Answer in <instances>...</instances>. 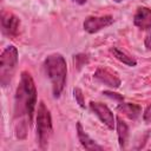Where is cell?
<instances>
[{
    "instance_id": "cell-1",
    "label": "cell",
    "mask_w": 151,
    "mask_h": 151,
    "mask_svg": "<svg viewBox=\"0 0 151 151\" xmlns=\"http://www.w3.org/2000/svg\"><path fill=\"white\" fill-rule=\"evenodd\" d=\"M37 104V88L32 76L24 71L21 72L20 83L15 91L14 98V118L15 132L18 138H25L27 126H31L34 109Z\"/></svg>"
},
{
    "instance_id": "cell-2",
    "label": "cell",
    "mask_w": 151,
    "mask_h": 151,
    "mask_svg": "<svg viewBox=\"0 0 151 151\" xmlns=\"http://www.w3.org/2000/svg\"><path fill=\"white\" fill-rule=\"evenodd\" d=\"M46 74L52 84L53 96L58 98L65 86L66 83V74H67V65L65 58L59 53L50 54L44 63Z\"/></svg>"
},
{
    "instance_id": "cell-3",
    "label": "cell",
    "mask_w": 151,
    "mask_h": 151,
    "mask_svg": "<svg viewBox=\"0 0 151 151\" xmlns=\"http://www.w3.org/2000/svg\"><path fill=\"white\" fill-rule=\"evenodd\" d=\"M52 132H53V126H52V118L50 110L46 107L44 101H40L37 112V133H38L39 145L41 149L47 147Z\"/></svg>"
},
{
    "instance_id": "cell-4",
    "label": "cell",
    "mask_w": 151,
    "mask_h": 151,
    "mask_svg": "<svg viewBox=\"0 0 151 151\" xmlns=\"http://www.w3.org/2000/svg\"><path fill=\"white\" fill-rule=\"evenodd\" d=\"M18 64V50L14 46H8L4 50L0 57V83L6 87L15 71Z\"/></svg>"
},
{
    "instance_id": "cell-5",
    "label": "cell",
    "mask_w": 151,
    "mask_h": 151,
    "mask_svg": "<svg viewBox=\"0 0 151 151\" xmlns=\"http://www.w3.org/2000/svg\"><path fill=\"white\" fill-rule=\"evenodd\" d=\"M90 107L92 110V112L101 120V123H104L110 130H113L116 127V118L112 113V111L103 103H97V101H91L90 103Z\"/></svg>"
},
{
    "instance_id": "cell-6",
    "label": "cell",
    "mask_w": 151,
    "mask_h": 151,
    "mask_svg": "<svg viewBox=\"0 0 151 151\" xmlns=\"http://www.w3.org/2000/svg\"><path fill=\"white\" fill-rule=\"evenodd\" d=\"M113 24V18L111 15L104 17H88L84 21V29L88 33H96Z\"/></svg>"
},
{
    "instance_id": "cell-7",
    "label": "cell",
    "mask_w": 151,
    "mask_h": 151,
    "mask_svg": "<svg viewBox=\"0 0 151 151\" xmlns=\"http://www.w3.org/2000/svg\"><path fill=\"white\" fill-rule=\"evenodd\" d=\"M19 26H20L19 18L7 12L1 13V28L4 34L8 37H15L18 34Z\"/></svg>"
},
{
    "instance_id": "cell-8",
    "label": "cell",
    "mask_w": 151,
    "mask_h": 151,
    "mask_svg": "<svg viewBox=\"0 0 151 151\" xmlns=\"http://www.w3.org/2000/svg\"><path fill=\"white\" fill-rule=\"evenodd\" d=\"M94 78L112 88H117L120 85L119 77L113 71H111L110 68H106V67H98L94 72Z\"/></svg>"
},
{
    "instance_id": "cell-9",
    "label": "cell",
    "mask_w": 151,
    "mask_h": 151,
    "mask_svg": "<svg viewBox=\"0 0 151 151\" xmlns=\"http://www.w3.org/2000/svg\"><path fill=\"white\" fill-rule=\"evenodd\" d=\"M133 24L140 29H151V9L139 7L133 17Z\"/></svg>"
},
{
    "instance_id": "cell-10",
    "label": "cell",
    "mask_w": 151,
    "mask_h": 151,
    "mask_svg": "<svg viewBox=\"0 0 151 151\" xmlns=\"http://www.w3.org/2000/svg\"><path fill=\"white\" fill-rule=\"evenodd\" d=\"M77 134H78V139L80 142V144L86 149V150H103V146L97 144L96 140H93L83 129L80 123H77Z\"/></svg>"
},
{
    "instance_id": "cell-11",
    "label": "cell",
    "mask_w": 151,
    "mask_h": 151,
    "mask_svg": "<svg viewBox=\"0 0 151 151\" xmlns=\"http://www.w3.org/2000/svg\"><path fill=\"white\" fill-rule=\"evenodd\" d=\"M116 129H117V134H118V140H119V145L123 149L127 142V137H129V127L126 125V123L120 118L117 117L116 118Z\"/></svg>"
},
{
    "instance_id": "cell-12",
    "label": "cell",
    "mask_w": 151,
    "mask_h": 151,
    "mask_svg": "<svg viewBox=\"0 0 151 151\" xmlns=\"http://www.w3.org/2000/svg\"><path fill=\"white\" fill-rule=\"evenodd\" d=\"M118 111L124 113L126 117L130 119H136L139 113H140V106L137 104H131V103H120L118 105Z\"/></svg>"
},
{
    "instance_id": "cell-13",
    "label": "cell",
    "mask_w": 151,
    "mask_h": 151,
    "mask_svg": "<svg viewBox=\"0 0 151 151\" xmlns=\"http://www.w3.org/2000/svg\"><path fill=\"white\" fill-rule=\"evenodd\" d=\"M111 53L113 54L114 58H117L123 64H126L127 66H136L137 65V61H136V59L133 57H131L130 54H127L126 52L122 51L118 47H112L111 48Z\"/></svg>"
},
{
    "instance_id": "cell-14",
    "label": "cell",
    "mask_w": 151,
    "mask_h": 151,
    "mask_svg": "<svg viewBox=\"0 0 151 151\" xmlns=\"http://www.w3.org/2000/svg\"><path fill=\"white\" fill-rule=\"evenodd\" d=\"M87 61H88V59H87V55H85V54L74 55V64H76V66L78 68H81L85 64H87Z\"/></svg>"
},
{
    "instance_id": "cell-15",
    "label": "cell",
    "mask_w": 151,
    "mask_h": 151,
    "mask_svg": "<svg viewBox=\"0 0 151 151\" xmlns=\"http://www.w3.org/2000/svg\"><path fill=\"white\" fill-rule=\"evenodd\" d=\"M73 93H74V98H76L77 103L79 104V106H80V107H85V101H84V96H83L81 90L78 88V87H76V88L73 90Z\"/></svg>"
},
{
    "instance_id": "cell-16",
    "label": "cell",
    "mask_w": 151,
    "mask_h": 151,
    "mask_svg": "<svg viewBox=\"0 0 151 151\" xmlns=\"http://www.w3.org/2000/svg\"><path fill=\"white\" fill-rule=\"evenodd\" d=\"M143 119L145 123H151V104L145 109L144 114H143Z\"/></svg>"
},
{
    "instance_id": "cell-17",
    "label": "cell",
    "mask_w": 151,
    "mask_h": 151,
    "mask_svg": "<svg viewBox=\"0 0 151 151\" xmlns=\"http://www.w3.org/2000/svg\"><path fill=\"white\" fill-rule=\"evenodd\" d=\"M103 94H105V96H107V97H110V98H112V99H118V100H123V97H122L120 94H118V93H113V92L104 91V92H103Z\"/></svg>"
},
{
    "instance_id": "cell-18",
    "label": "cell",
    "mask_w": 151,
    "mask_h": 151,
    "mask_svg": "<svg viewBox=\"0 0 151 151\" xmlns=\"http://www.w3.org/2000/svg\"><path fill=\"white\" fill-rule=\"evenodd\" d=\"M145 46L147 50H151V34L145 38Z\"/></svg>"
},
{
    "instance_id": "cell-19",
    "label": "cell",
    "mask_w": 151,
    "mask_h": 151,
    "mask_svg": "<svg viewBox=\"0 0 151 151\" xmlns=\"http://www.w3.org/2000/svg\"><path fill=\"white\" fill-rule=\"evenodd\" d=\"M74 2H77V4H79V5H83V4H85L86 2V0H73Z\"/></svg>"
},
{
    "instance_id": "cell-20",
    "label": "cell",
    "mask_w": 151,
    "mask_h": 151,
    "mask_svg": "<svg viewBox=\"0 0 151 151\" xmlns=\"http://www.w3.org/2000/svg\"><path fill=\"white\" fill-rule=\"evenodd\" d=\"M116 2H120V1H124V0H114Z\"/></svg>"
}]
</instances>
